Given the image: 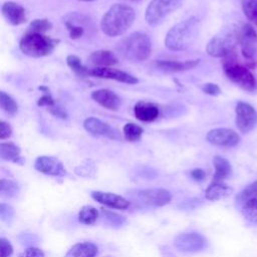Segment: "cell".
I'll return each mask as SVG.
<instances>
[{
	"instance_id": "obj_41",
	"label": "cell",
	"mask_w": 257,
	"mask_h": 257,
	"mask_svg": "<svg viewBox=\"0 0 257 257\" xmlns=\"http://www.w3.org/2000/svg\"><path fill=\"white\" fill-rule=\"evenodd\" d=\"M37 104L40 106H48V107H52L55 105V101L52 98L51 94L49 92H47V90L44 92V94L38 99Z\"/></svg>"
},
{
	"instance_id": "obj_35",
	"label": "cell",
	"mask_w": 257,
	"mask_h": 257,
	"mask_svg": "<svg viewBox=\"0 0 257 257\" xmlns=\"http://www.w3.org/2000/svg\"><path fill=\"white\" fill-rule=\"evenodd\" d=\"M52 24L48 19H35L29 25V31L44 33L47 30L51 29Z\"/></svg>"
},
{
	"instance_id": "obj_13",
	"label": "cell",
	"mask_w": 257,
	"mask_h": 257,
	"mask_svg": "<svg viewBox=\"0 0 257 257\" xmlns=\"http://www.w3.org/2000/svg\"><path fill=\"white\" fill-rule=\"evenodd\" d=\"M34 168L42 174L54 177H61L66 174L62 163L56 158L48 156L38 157L34 163Z\"/></svg>"
},
{
	"instance_id": "obj_8",
	"label": "cell",
	"mask_w": 257,
	"mask_h": 257,
	"mask_svg": "<svg viewBox=\"0 0 257 257\" xmlns=\"http://www.w3.org/2000/svg\"><path fill=\"white\" fill-rule=\"evenodd\" d=\"M238 42L245 58L255 60L257 54V33L251 24L246 23L238 30Z\"/></svg>"
},
{
	"instance_id": "obj_47",
	"label": "cell",
	"mask_w": 257,
	"mask_h": 257,
	"mask_svg": "<svg viewBox=\"0 0 257 257\" xmlns=\"http://www.w3.org/2000/svg\"><path fill=\"white\" fill-rule=\"evenodd\" d=\"M80 1H85V2H89V1H93V0H80Z\"/></svg>"
},
{
	"instance_id": "obj_10",
	"label": "cell",
	"mask_w": 257,
	"mask_h": 257,
	"mask_svg": "<svg viewBox=\"0 0 257 257\" xmlns=\"http://www.w3.org/2000/svg\"><path fill=\"white\" fill-rule=\"evenodd\" d=\"M206 245V238L197 232L182 233L174 240V246L184 252H199L203 250Z\"/></svg>"
},
{
	"instance_id": "obj_2",
	"label": "cell",
	"mask_w": 257,
	"mask_h": 257,
	"mask_svg": "<svg viewBox=\"0 0 257 257\" xmlns=\"http://www.w3.org/2000/svg\"><path fill=\"white\" fill-rule=\"evenodd\" d=\"M199 31V21L190 17L174 25L167 33L165 45L168 49L180 51L187 49L196 39Z\"/></svg>"
},
{
	"instance_id": "obj_27",
	"label": "cell",
	"mask_w": 257,
	"mask_h": 257,
	"mask_svg": "<svg viewBox=\"0 0 257 257\" xmlns=\"http://www.w3.org/2000/svg\"><path fill=\"white\" fill-rule=\"evenodd\" d=\"M257 199V181L249 184L247 187H245L236 197V200L239 204L243 205L244 203Z\"/></svg>"
},
{
	"instance_id": "obj_9",
	"label": "cell",
	"mask_w": 257,
	"mask_h": 257,
	"mask_svg": "<svg viewBox=\"0 0 257 257\" xmlns=\"http://www.w3.org/2000/svg\"><path fill=\"white\" fill-rule=\"evenodd\" d=\"M235 112L236 125L241 133L247 134L256 126L257 111L251 104L244 101H239L236 105Z\"/></svg>"
},
{
	"instance_id": "obj_33",
	"label": "cell",
	"mask_w": 257,
	"mask_h": 257,
	"mask_svg": "<svg viewBox=\"0 0 257 257\" xmlns=\"http://www.w3.org/2000/svg\"><path fill=\"white\" fill-rule=\"evenodd\" d=\"M242 9L245 16L257 25V0H242Z\"/></svg>"
},
{
	"instance_id": "obj_42",
	"label": "cell",
	"mask_w": 257,
	"mask_h": 257,
	"mask_svg": "<svg viewBox=\"0 0 257 257\" xmlns=\"http://www.w3.org/2000/svg\"><path fill=\"white\" fill-rule=\"evenodd\" d=\"M203 91L209 95H213V96H216V95H219L221 93V89L220 87L215 84V83H206L204 86H203Z\"/></svg>"
},
{
	"instance_id": "obj_25",
	"label": "cell",
	"mask_w": 257,
	"mask_h": 257,
	"mask_svg": "<svg viewBox=\"0 0 257 257\" xmlns=\"http://www.w3.org/2000/svg\"><path fill=\"white\" fill-rule=\"evenodd\" d=\"M0 157L3 161L19 163V161H21L20 149L13 143H1Z\"/></svg>"
},
{
	"instance_id": "obj_15",
	"label": "cell",
	"mask_w": 257,
	"mask_h": 257,
	"mask_svg": "<svg viewBox=\"0 0 257 257\" xmlns=\"http://www.w3.org/2000/svg\"><path fill=\"white\" fill-rule=\"evenodd\" d=\"M83 126L89 134L93 136H101L106 137L108 139L112 140H119L120 137L118 133L111 128L107 123L103 122L102 120L96 118V117H88L84 120Z\"/></svg>"
},
{
	"instance_id": "obj_23",
	"label": "cell",
	"mask_w": 257,
	"mask_h": 257,
	"mask_svg": "<svg viewBox=\"0 0 257 257\" xmlns=\"http://www.w3.org/2000/svg\"><path fill=\"white\" fill-rule=\"evenodd\" d=\"M97 246L91 242H81L74 244L66 253L65 257H96Z\"/></svg>"
},
{
	"instance_id": "obj_5",
	"label": "cell",
	"mask_w": 257,
	"mask_h": 257,
	"mask_svg": "<svg viewBox=\"0 0 257 257\" xmlns=\"http://www.w3.org/2000/svg\"><path fill=\"white\" fill-rule=\"evenodd\" d=\"M58 40L52 39L43 33L28 31L20 40V50L30 57H43L49 55L55 48Z\"/></svg>"
},
{
	"instance_id": "obj_16",
	"label": "cell",
	"mask_w": 257,
	"mask_h": 257,
	"mask_svg": "<svg viewBox=\"0 0 257 257\" xmlns=\"http://www.w3.org/2000/svg\"><path fill=\"white\" fill-rule=\"evenodd\" d=\"M1 12L5 20L12 25H20L27 20L26 10L18 3L7 1L1 7Z\"/></svg>"
},
{
	"instance_id": "obj_6",
	"label": "cell",
	"mask_w": 257,
	"mask_h": 257,
	"mask_svg": "<svg viewBox=\"0 0 257 257\" xmlns=\"http://www.w3.org/2000/svg\"><path fill=\"white\" fill-rule=\"evenodd\" d=\"M181 5L182 0H152L146 10V20L152 26L158 25Z\"/></svg>"
},
{
	"instance_id": "obj_11",
	"label": "cell",
	"mask_w": 257,
	"mask_h": 257,
	"mask_svg": "<svg viewBox=\"0 0 257 257\" xmlns=\"http://www.w3.org/2000/svg\"><path fill=\"white\" fill-rule=\"evenodd\" d=\"M206 140L208 143L214 146L231 148L239 144L240 137L235 131L231 128L220 127V128H214L208 132L206 136Z\"/></svg>"
},
{
	"instance_id": "obj_34",
	"label": "cell",
	"mask_w": 257,
	"mask_h": 257,
	"mask_svg": "<svg viewBox=\"0 0 257 257\" xmlns=\"http://www.w3.org/2000/svg\"><path fill=\"white\" fill-rule=\"evenodd\" d=\"M66 29L69 33V37L72 39H78L84 34V27L81 24L76 23L74 20L69 19L65 21Z\"/></svg>"
},
{
	"instance_id": "obj_46",
	"label": "cell",
	"mask_w": 257,
	"mask_h": 257,
	"mask_svg": "<svg viewBox=\"0 0 257 257\" xmlns=\"http://www.w3.org/2000/svg\"><path fill=\"white\" fill-rule=\"evenodd\" d=\"M126 1H132V2H138V1H141V0H126Z\"/></svg>"
},
{
	"instance_id": "obj_19",
	"label": "cell",
	"mask_w": 257,
	"mask_h": 257,
	"mask_svg": "<svg viewBox=\"0 0 257 257\" xmlns=\"http://www.w3.org/2000/svg\"><path fill=\"white\" fill-rule=\"evenodd\" d=\"M199 59L186 60V61H176V60H158L155 62L156 67L162 71L166 72H179L188 69H192L197 66Z\"/></svg>"
},
{
	"instance_id": "obj_14",
	"label": "cell",
	"mask_w": 257,
	"mask_h": 257,
	"mask_svg": "<svg viewBox=\"0 0 257 257\" xmlns=\"http://www.w3.org/2000/svg\"><path fill=\"white\" fill-rule=\"evenodd\" d=\"M89 75L100 77V78L113 79V80L123 82V83H128V84H135L139 82V79L134 75L115 68H110V67H93L89 70Z\"/></svg>"
},
{
	"instance_id": "obj_36",
	"label": "cell",
	"mask_w": 257,
	"mask_h": 257,
	"mask_svg": "<svg viewBox=\"0 0 257 257\" xmlns=\"http://www.w3.org/2000/svg\"><path fill=\"white\" fill-rule=\"evenodd\" d=\"M102 214H103L105 222L108 225H110L111 227H119L125 221L123 216H120V215H118V214H116L114 212H111V211L102 210Z\"/></svg>"
},
{
	"instance_id": "obj_24",
	"label": "cell",
	"mask_w": 257,
	"mask_h": 257,
	"mask_svg": "<svg viewBox=\"0 0 257 257\" xmlns=\"http://www.w3.org/2000/svg\"><path fill=\"white\" fill-rule=\"evenodd\" d=\"M213 165L215 168V174L212 182H223L232 173V167L229 161L223 157L216 156L213 159Z\"/></svg>"
},
{
	"instance_id": "obj_32",
	"label": "cell",
	"mask_w": 257,
	"mask_h": 257,
	"mask_svg": "<svg viewBox=\"0 0 257 257\" xmlns=\"http://www.w3.org/2000/svg\"><path fill=\"white\" fill-rule=\"evenodd\" d=\"M18 192V185L12 180L2 179L0 185V195L3 198H11Z\"/></svg>"
},
{
	"instance_id": "obj_12",
	"label": "cell",
	"mask_w": 257,
	"mask_h": 257,
	"mask_svg": "<svg viewBox=\"0 0 257 257\" xmlns=\"http://www.w3.org/2000/svg\"><path fill=\"white\" fill-rule=\"evenodd\" d=\"M138 199L149 206L162 207L172 201V194L166 189H146L137 192Z\"/></svg>"
},
{
	"instance_id": "obj_39",
	"label": "cell",
	"mask_w": 257,
	"mask_h": 257,
	"mask_svg": "<svg viewBox=\"0 0 257 257\" xmlns=\"http://www.w3.org/2000/svg\"><path fill=\"white\" fill-rule=\"evenodd\" d=\"M13 253V247L11 243L5 239H0V257H11Z\"/></svg>"
},
{
	"instance_id": "obj_22",
	"label": "cell",
	"mask_w": 257,
	"mask_h": 257,
	"mask_svg": "<svg viewBox=\"0 0 257 257\" xmlns=\"http://www.w3.org/2000/svg\"><path fill=\"white\" fill-rule=\"evenodd\" d=\"M134 111L136 117L141 121H153L160 113L159 108L155 104L144 101L138 102L135 105Z\"/></svg>"
},
{
	"instance_id": "obj_37",
	"label": "cell",
	"mask_w": 257,
	"mask_h": 257,
	"mask_svg": "<svg viewBox=\"0 0 257 257\" xmlns=\"http://www.w3.org/2000/svg\"><path fill=\"white\" fill-rule=\"evenodd\" d=\"M94 164L89 161V160H86L84 163H82L81 165H79L76 169H75V173L78 175V176H83V177H88V176H91L93 175L94 173Z\"/></svg>"
},
{
	"instance_id": "obj_31",
	"label": "cell",
	"mask_w": 257,
	"mask_h": 257,
	"mask_svg": "<svg viewBox=\"0 0 257 257\" xmlns=\"http://www.w3.org/2000/svg\"><path fill=\"white\" fill-rule=\"evenodd\" d=\"M242 214L250 222H257V199L250 200L242 205Z\"/></svg>"
},
{
	"instance_id": "obj_17",
	"label": "cell",
	"mask_w": 257,
	"mask_h": 257,
	"mask_svg": "<svg viewBox=\"0 0 257 257\" xmlns=\"http://www.w3.org/2000/svg\"><path fill=\"white\" fill-rule=\"evenodd\" d=\"M91 197L97 201L98 203L112 208V209H120L125 210L130 207V201L125 198L113 194V193H106V192H100V191H94L91 193Z\"/></svg>"
},
{
	"instance_id": "obj_29",
	"label": "cell",
	"mask_w": 257,
	"mask_h": 257,
	"mask_svg": "<svg viewBox=\"0 0 257 257\" xmlns=\"http://www.w3.org/2000/svg\"><path fill=\"white\" fill-rule=\"evenodd\" d=\"M143 133H144L143 128L140 125L133 123V122L126 123L123 126V136H124L125 140L128 142L140 141Z\"/></svg>"
},
{
	"instance_id": "obj_4",
	"label": "cell",
	"mask_w": 257,
	"mask_h": 257,
	"mask_svg": "<svg viewBox=\"0 0 257 257\" xmlns=\"http://www.w3.org/2000/svg\"><path fill=\"white\" fill-rule=\"evenodd\" d=\"M223 68L226 76L244 90L252 92L256 89L257 83L255 77L246 65L238 63L234 51L224 57Z\"/></svg>"
},
{
	"instance_id": "obj_40",
	"label": "cell",
	"mask_w": 257,
	"mask_h": 257,
	"mask_svg": "<svg viewBox=\"0 0 257 257\" xmlns=\"http://www.w3.org/2000/svg\"><path fill=\"white\" fill-rule=\"evenodd\" d=\"M19 257H44V252L37 247H29L20 253Z\"/></svg>"
},
{
	"instance_id": "obj_45",
	"label": "cell",
	"mask_w": 257,
	"mask_h": 257,
	"mask_svg": "<svg viewBox=\"0 0 257 257\" xmlns=\"http://www.w3.org/2000/svg\"><path fill=\"white\" fill-rule=\"evenodd\" d=\"M50 112L53 113L54 115L59 116V117H62V118L66 117V112H65V110H64L63 108H61V107H58V106H56V107H55V106L50 107Z\"/></svg>"
},
{
	"instance_id": "obj_3",
	"label": "cell",
	"mask_w": 257,
	"mask_h": 257,
	"mask_svg": "<svg viewBox=\"0 0 257 257\" xmlns=\"http://www.w3.org/2000/svg\"><path fill=\"white\" fill-rule=\"evenodd\" d=\"M117 50L121 56L130 61L140 62L149 58L152 51V42L148 35L136 32L122 39Z\"/></svg>"
},
{
	"instance_id": "obj_26",
	"label": "cell",
	"mask_w": 257,
	"mask_h": 257,
	"mask_svg": "<svg viewBox=\"0 0 257 257\" xmlns=\"http://www.w3.org/2000/svg\"><path fill=\"white\" fill-rule=\"evenodd\" d=\"M98 218V211L92 206H84L78 212V221L84 225L93 224Z\"/></svg>"
},
{
	"instance_id": "obj_28",
	"label": "cell",
	"mask_w": 257,
	"mask_h": 257,
	"mask_svg": "<svg viewBox=\"0 0 257 257\" xmlns=\"http://www.w3.org/2000/svg\"><path fill=\"white\" fill-rule=\"evenodd\" d=\"M0 105L1 108L10 115H13L17 112L18 110V105L17 102L7 93H5L4 91H1L0 93Z\"/></svg>"
},
{
	"instance_id": "obj_18",
	"label": "cell",
	"mask_w": 257,
	"mask_h": 257,
	"mask_svg": "<svg viewBox=\"0 0 257 257\" xmlns=\"http://www.w3.org/2000/svg\"><path fill=\"white\" fill-rule=\"evenodd\" d=\"M91 97L95 102L110 110H117L120 105V98L113 91L106 88L92 91Z\"/></svg>"
},
{
	"instance_id": "obj_21",
	"label": "cell",
	"mask_w": 257,
	"mask_h": 257,
	"mask_svg": "<svg viewBox=\"0 0 257 257\" xmlns=\"http://www.w3.org/2000/svg\"><path fill=\"white\" fill-rule=\"evenodd\" d=\"M233 193V188L223 182H212L205 191V198L209 201H218L227 198Z\"/></svg>"
},
{
	"instance_id": "obj_43",
	"label": "cell",
	"mask_w": 257,
	"mask_h": 257,
	"mask_svg": "<svg viewBox=\"0 0 257 257\" xmlns=\"http://www.w3.org/2000/svg\"><path fill=\"white\" fill-rule=\"evenodd\" d=\"M12 134V128L10 126V124L6 121H1L0 122V139L1 140H5L8 139Z\"/></svg>"
},
{
	"instance_id": "obj_30",
	"label": "cell",
	"mask_w": 257,
	"mask_h": 257,
	"mask_svg": "<svg viewBox=\"0 0 257 257\" xmlns=\"http://www.w3.org/2000/svg\"><path fill=\"white\" fill-rule=\"evenodd\" d=\"M66 63L76 74L81 76L89 75V70L82 64L81 59L76 55H68L66 57Z\"/></svg>"
},
{
	"instance_id": "obj_7",
	"label": "cell",
	"mask_w": 257,
	"mask_h": 257,
	"mask_svg": "<svg viewBox=\"0 0 257 257\" xmlns=\"http://www.w3.org/2000/svg\"><path fill=\"white\" fill-rule=\"evenodd\" d=\"M238 42V30L213 37L207 44V53L213 57H226L232 53Z\"/></svg>"
},
{
	"instance_id": "obj_20",
	"label": "cell",
	"mask_w": 257,
	"mask_h": 257,
	"mask_svg": "<svg viewBox=\"0 0 257 257\" xmlns=\"http://www.w3.org/2000/svg\"><path fill=\"white\" fill-rule=\"evenodd\" d=\"M88 62L95 67H109L117 63V57L109 50H96L88 57Z\"/></svg>"
},
{
	"instance_id": "obj_1",
	"label": "cell",
	"mask_w": 257,
	"mask_h": 257,
	"mask_svg": "<svg viewBox=\"0 0 257 257\" xmlns=\"http://www.w3.org/2000/svg\"><path fill=\"white\" fill-rule=\"evenodd\" d=\"M135 10L125 4H114L103 15L100 27L109 37L122 35L135 21Z\"/></svg>"
},
{
	"instance_id": "obj_44",
	"label": "cell",
	"mask_w": 257,
	"mask_h": 257,
	"mask_svg": "<svg viewBox=\"0 0 257 257\" xmlns=\"http://www.w3.org/2000/svg\"><path fill=\"white\" fill-rule=\"evenodd\" d=\"M190 176L196 181H203L206 178V172L203 169L196 168L190 172Z\"/></svg>"
},
{
	"instance_id": "obj_38",
	"label": "cell",
	"mask_w": 257,
	"mask_h": 257,
	"mask_svg": "<svg viewBox=\"0 0 257 257\" xmlns=\"http://www.w3.org/2000/svg\"><path fill=\"white\" fill-rule=\"evenodd\" d=\"M14 216L13 208L10 205H7L5 203L0 204V218L2 221L10 222Z\"/></svg>"
}]
</instances>
